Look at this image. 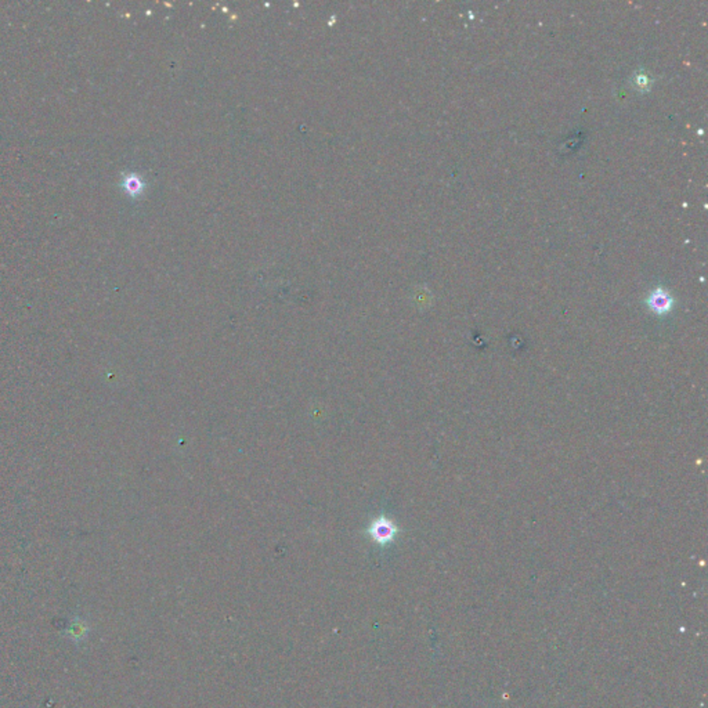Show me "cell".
Wrapping results in <instances>:
<instances>
[{
	"instance_id": "obj_1",
	"label": "cell",
	"mask_w": 708,
	"mask_h": 708,
	"mask_svg": "<svg viewBox=\"0 0 708 708\" xmlns=\"http://www.w3.org/2000/svg\"><path fill=\"white\" fill-rule=\"evenodd\" d=\"M398 532L400 530L396 523L383 515L375 518L367 529V534L371 537V540L380 547L390 544Z\"/></svg>"
},
{
	"instance_id": "obj_2",
	"label": "cell",
	"mask_w": 708,
	"mask_h": 708,
	"mask_svg": "<svg viewBox=\"0 0 708 708\" xmlns=\"http://www.w3.org/2000/svg\"><path fill=\"white\" fill-rule=\"evenodd\" d=\"M646 303H648V308L653 313H656L659 316H664L672 310L675 300L670 295L668 290H665L664 288H657L650 292V295L646 299Z\"/></svg>"
}]
</instances>
